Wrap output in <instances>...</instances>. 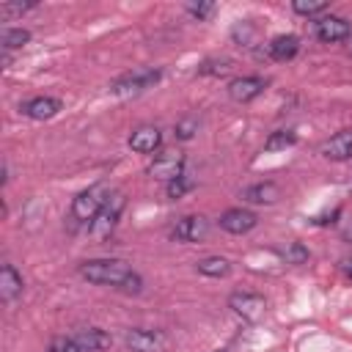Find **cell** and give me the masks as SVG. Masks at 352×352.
I'll use <instances>...</instances> for the list:
<instances>
[{
    "mask_svg": "<svg viewBox=\"0 0 352 352\" xmlns=\"http://www.w3.org/2000/svg\"><path fill=\"white\" fill-rule=\"evenodd\" d=\"M344 239H352V228H346V231H344Z\"/></svg>",
    "mask_w": 352,
    "mask_h": 352,
    "instance_id": "31",
    "label": "cell"
},
{
    "mask_svg": "<svg viewBox=\"0 0 352 352\" xmlns=\"http://www.w3.org/2000/svg\"><path fill=\"white\" fill-rule=\"evenodd\" d=\"M214 352H228V349H214Z\"/></svg>",
    "mask_w": 352,
    "mask_h": 352,
    "instance_id": "33",
    "label": "cell"
},
{
    "mask_svg": "<svg viewBox=\"0 0 352 352\" xmlns=\"http://www.w3.org/2000/svg\"><path fill=\"white\" fill-rule=\"evenodd\" d=\"M217 223H220V228L228 231V234H248V231L256 228L258 217H256V212H250V209L234 206V209H226Z\"/></svg>",
    "mask_w": 352,
    "mask_h": 352,
    "instance_id": "11",
    "label": "cell"
},
{
    "mask_svg": "<svg viewBox=\"0 0 352 352\" xmlns=\"http://www.w3.org/2000/svg\"><path fill=\"white\" fill-rule=\"evenodd\" d=\"M297 143V132H292V129H278V132H272L267 140H264V151H286V148H292Z\"/></svg>",
    "mask_w": 352,
    "mask_h": 352,
    "instance_id": "20",
    "label": "cell"
},
{
    "mask_svg": "<svg viewBox=\"0 0 352 352\" xmlns=\"http://www.w3.org/2000/svg\"><path fill=\"white\" fill-rule=\"evenodd\" d=\"M319 154L327 157V160H333V162H344V160H349V157H352V129H341V132H336L330 140L322 143Z\"/></svg>",
    "mask_w": 352,
    "mask_h": 352,
    "instance_id": "13",
    "label": "cell"
},
{
    "mask_svg": "<svg viewBox=\"0 0 352 352\" xmlns=\"http://www.w3.org/2000/svg\"><path fill=\"white\" fill-rule=\"evenodd\" d=\"M184 162H187L184 151L168 148V151H162V154L154 157V162L148 165V176L162 179V182H173V179H179L184 173Z\"/></svg>",
    "mask_w": 352,
    "mask_h": 352,
    "instance_id": "6",
    "label": "cell"
},
{
    "mask_svg": "<svg viewBox=\"0 0 352 352\" xmlns=\"http://www.w3.org/2000/svg\"><path fill=\"white\" fill-rule=\"evenodd\" d=\"M50 352H85L74 336H58L50 341Z\"/></svg>",
    "mask_w": 352,
    "mask_h": 352,
    "instance_id": "25",
    "label": "cell"
},
{
    "mask_svg": "<svg viewBox=\"0 0 352 352\" xmlns=\"http://www.w3.org/2000/svg\"><path fill=\"white\" fill-rule=\"evenodd\" d=\"M28 41H30V30H25V28H6L3 30V50L6 52L8 50H19Z\"/></svg>",
    "mask_w": 352,
    "mask_h": 352,
    "instance_id": "21",
    "label": "cell"
},
{
    "mask_svg": "<svg viewBox=\"0 0 352 352\" xmlns=\"http://www.w3.org/2000/svg\"><path fill=\"white\" fill-rule=\"evenodd\" d=\"M292 8L297 14H302V16H319V14L327 11V3L324 0H294Z\"/></svg>",
    "mask_w": 352,
    "mask_h": 352,
    "instance_id": "24",
    "label": "cell"
},
{
    "mask_svg": "<svg viewBox=\"0 0 352 352\" xmlns=\"http://www.w3.org/2000/svg\"><path fill=\"white\" fill-rule=\"evenodd\" d=\"M162 80V69L157 66H138L132 72H124L121 77H116L110 82V94L116 96H138L148 88H154Z\"/></svg>",
    "mask_w": 352,
    "mask_h": 352,
    "instance_id": "2",
    "label": "cell"
},
{
    "mask_svg": "<svg viewBox=\"0 0 352 352\" xmlns=\"http://www.w3.org/2000/svg\"><path fill=\"white\" fill-rule=\"evenodd\" d=\"M297 52H300V38L292 36V33L275 36V38L267 44V55H270L272 60H292Z\"/></svg>",
    "mask_w": 352,
    "mask_h": 352,
    "instance_id": "15",
    "label": "cell"
},
{
    "mask_svg": "<svg viewBox=\"0 0 352 352\" xmlns=\"http://www.w3.org/2000/svg\"><path fill=\"white\" fill-rule=\"evenodd\" d=\"M195 270L201 275H206V278H226L231 272V261L223 258V256H206V258H201L195 264Z\"/></svg>",
    "mask_w": 352,
    "mask_h": 352,
    "instance_id": "19",
    "label": "cell"
},
{
    "mask_svg": "<svg viewBox=\"0 0 352 352\" xmlns=\"http://www.w3.org/2000/svg\"><path fill=\"white\" fill-rule=\"evenodd\" d=\"M80 278L96 286H110L126 294L143 292V278L124 258H88L80 264Z\"/></svg>",
    "mask_w": 352,
    "mask_h": 352,
    "instance_id": "1",
    "label": "cell"
},
{
    "mask_svg": "<svg viewBox=\"0 0 352 352\" xmlns=\"http://www.w3.org/2000/svg\"><path fill=\"white\" fill-rule=\"evenodd\" d=\"M184 8H187V11H190V14L198 19V22H206V19H212V14L217 11V6H214V3H187Z\"/></svg>",
    "mask_w": 352,
    "mask_h": 352,
    "instance_id": "27",
    "label": "cell"
},
{
    "mask_svg": "<svg viewBox=\"0 0 352 352\" xmlns=\"http://www.w3.org/2000/svg\"><path fill=\"white\" fill-rule=\"evenodd\" d=\"M190 190H195V179L192 176H187V173H182L179 179H173V182H168V198H182V195H187Z\"/></svg>",
    "mask_w": 352,
    "mask_h": 352,
    "instance_id": "23",
    "label": "cell"
},
{
    "mask_svg": "<svg viewBox=\"0 0 352 352\" xmlns=\"http://www.w3.org/2000/svg\"><path fill=\"white\" fill-rule=\"evenodd\" d=\"M124 206H126L124 192H110L107 204L102 206V212H99V214L94 217V223H91V239L104 242V239L116 231V226H118V217H121Z\"/></svg>",
    "mask_w": 352,
    "mask_h": 352,
    "instance_id": "4",
    "label": "cell"
},
{
    "mask_svg": "<svg viewBox=\"0 0 352 352\" xmlns=\"http://www.w3.org/2000/svg\"><path fill=\"white\" fill-rule=\"evenodd\" d=\"M346 41H349V52H352V36H349V38H346Z\"/></svg>",
    "mask_w": 352,
    "mask_h": 352,
    "instance_id": "32",
    "label": "cell"
},
{
    "mask_svg": "<svg viewBox=\"0 0 352 352\" xmlns=\"http://www.w3.org/2000/svg\"><path fill=\"white\" fill-rule=\"evenodd\" d=\"M242 198L248 204H275L280 198V187L275 182H258L242 190Z\"/></svg>",
    "mask_w": 352,
    "mask_h": 352,
    "instance_id": "17",
    "label": "cell"
},
{
    "mask_svg": "<svg viewBox=\"0 0 352 352\" xmlns=\"http://www.w3.org/2000/svg\"><path fill=\"white\" fill-rule=\"evenodd\" d=\"M60 107H63V102L55 99V96H33V99H28L19 110H22V116H28V118H33V121H47V118L58 116Z\"/></svg>",
    "mask_w": 352,
    "mask_h": 352,
    "instance_id": "12",
    "label": "cell"
},
{
    "mask_svg": "<svg viewBox=\"0 0 352 352\" xmlns=\"http://www.w3.org/2000/svg\"><path fill=\"white\" fill-rule=\"evenodd\" d=\"M341 272L352 280V258H344V261H341Z\"/></svg>",
    "mask_w": 352,
    "mask_h": 352,
    "instance_id": "30",
    "label": "cell"
},
{
    "mask_svg": "<svg viewBox=\"0 0 352 352\" xmlns=\"http://www.w3.org/2000/svg\"><path fill=\"white\" fill-rule=\"evenodd\" d=\"M283 258H286V264H302V261L308 258V250H305L302 242H292V245L283 250Z\"/></svg>",
    "mask_w": 352,
    "mask_h": 352,
    "instance_id": "28",
    "label": "cell"
},
{
    "mask_svg": "<svg viewBox=\"0 0 352 352\" xmlns=\"http://www.w3.org/2000/svg\"><path fill=\"white\" fill-rule=\"evenodd\" d=\"M74 338L80 341V346H82L85 352H102V349H107V346L113 344L110 333H104V330H99V327L77 330V333H74Z\"/></svg>",
    "mask_w": 352,
    "mask_h": 352,
    "instance_id": "18",
    "label": "cell"
},
{
    "mask_svg": "<svg viewBox=\"0 0 352 352\" xmlns=\"http://www.w3.org/2000/svg\"><path fill=\"white\" fill-rule=\"evenodd\" d=\"M234 69V63L228 58H212V60H204L198 66V74H212V77H223Z\"/></svg>",
    "mask_w": 352,
    "mask_h": 352,
    "instance_id": "22",
    "label": "cell"
},
{
    "mask_svg": "<svg viewBox=\"0 0 352 352\" xmlns=\"http://www.w3.org/2000/svg\"><path fill=\"white\" fill-rule=\"evenodd\" d=\"M314 33H316L319 41H324V44H336V41L349 38V36H352V28H349V22H346L344 16L322 14V16H316V22H314Z\"/></svg>",
    "mask_w": 352,
    "mask_h": 352,
    "instance_id": "8",
    "label": "cell"
},
{
    "mask_svg": "<svg viewBox=\"0 0 352 352\" xmlns=\"http://www.w3.org/2000/svg\"><path fill=\"white\" fill-rule=\"evenodd\" d=\"M110 187L104 184V182H96V184H91L88 190H82L74 201H72V217H74V223H94V217L102 212V206L107 204V198H110Z\"/></svg>",
    "mask_w": 352,
    "mask_h": 352,
    "instance_id": "3",
    "label": "cell"
},
{
    "mask_svg": "<svg viewBox=\"0 0 352 352\" xmlns=\"http://www.w3.org/2000/svg\"><path fill=\"white\" fill-rule=\"evenodd\" d=\"M228 308L236 316H242L245 322H258L267 314V300L261 294H253V292H234L228 297Z\"/></svg>",
    "mask_w": 352,
    "mask_h": 352,
    "instance_id": "7",
    "label": "cell"
},
{
    "mask_svg": "<svg viewBox=\"0 0 352 352\" xmlns=\"http://www.w3.org/2000/svg\"><path fill=\"white\" fill-rule=\"evenodd\" d=\"M162 143V132L157 126H138L132 135H129V148L138 151V154H154Z\"/></svg>",
    "mask_w": 352,
    "mask_h": 352,
    "instance_id": "14",
    "label": "cell"
},
{
    "mask_svg": "<svg viewBox=\"0 0 352 352\" xmlns=\"http://www.w3.org/2000/svg\"><path fill=\"white\" fill-rule=\"evenodd\" d=\"M22 275L14 270V264H3L0 270V300L3 302H14L22 294Z\"/></svg>",
    "mask_w": 352,
    "mask_h": 352,
    "instance_id": "16",
    "label": "cell"
},
{
    "mask_svg": "<svg viewBox=\"0 0 352 352\" xmlns=\"http://www.w3.org/2000/svg\"><path fill=\"white\" fill-rule=\"evenodd\" d=\"M267 88V80L264 77H256V74H245V77H236L228 82V96L239 104H248L253 102L256 96H261Z\"/></svg>",
    "mask_w": 352,
    "mask_h": 352,
    "instance_id": "10",
    "label": "cell"
},
{
    "mask_svg": "<svg viewBox=\"0 0 352 352\" xmlns=\"http://www.w3.org/2000/svg\"><path fill=\"white\" fill-rule=\"evenodd\" d=\"M124 344L132 352H165L168 336L162 330H148V327H129L124 330Z\"/></svg>",
    "mask_w": 352,
    "mask_h": 352,
    "instance_id": "5",
    "label": "cell"
},
{
    "mask_svg": "<svg viewBox=\"0 0 352 352\" xmlns=\"http://www.w3.org/2000/svg\"><path fill=\"white\" fill-rule=\"evenodd\" d=\"M36 8V3H0V16H14V14H25Z\"/></svg>",
    "mask_w": 352,
    "mask_h": 352,
    "instance_id": "29",
    "label": "cell"
},
{
    "mask_svg": "<svg viewBox=\"0 0 352 352\" xmlns=\"http://www.w3.org/2000/svg\"><path fill=\"white\" fill-rule=\"evenodd\" d=\"M206 234H209V220L204 214H184L170 228V236L176 242H201L206 239Z\"/></svg>",
    "mask_w": 352,
    "mask_h": 352,
    "instance_id": "9",
    "label": "cell"
},
{
    "mask_svg": "<svg viewBox=\"0 0 352 352\" xmlns=\"http://www.w3.org/2000/svg\"><path fill=\"white\" fill-rule=\"evenodd\" d=\"M195 132H198V118H182L176 126H173V138L176 140H190V138H195Z\"/></svg>",
    "mask_w": 352,
    "mask_h": 352,
    "instance_id": "26",
    "label": "cell"
}]
</instances>
